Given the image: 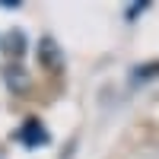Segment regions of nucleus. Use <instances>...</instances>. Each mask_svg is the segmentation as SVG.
<instances>
[{"label": "nucleus", "instance_id": "f257e3e1", "mask_svg": "<svg viewBox=\"0 0 159 159\" xmlns=\"http://www.w3.org/2000/svg\"><path fill=\"white\" fill-rule=\"evenodd\" d=\"M38 64H42L45 70H51V73L64 67V54H61L54 38H42V42H38Z\"/></svg>", "mask_w": 159, "mask_h": 159}, {"label": "nucleus", "instance_id": "7ed1b4c3", "mask_svg": "<svg viewBox=\"0 0 159 159\" xmlns=\"http://www.w3.org/2000/svg\"><path fill=\"white\" fill-rule=\"evenodd\" d=\"M7 86L16 89V92H25V89H29V73L19 67V61H16V67H7Z\"/></svg>", "mask_w": 159, "mask_h": 159}, {"label": "nucleus", "instance_id": "39448f33", "mask_svg": "<svg viewBox=\"0 0 159 159\" xmlns=\"http://www.w3.org/2000/svg\"><path fill=\"white\" fill-rule=\"evenodd\" d=\"M153 73H159V64H150V67H140V70H134V76L140 80V83H147V76H153Z\"/></svg>", "mask_w": 159, "mask_h": 159}, {"label": "nucleus", "instance_id": "20e7f679", "mask_svg": "<svg viewBox=\"0 0 159 159\" xmlns=\"http://www.w3.org/2000/svg\"><path fill=\"white\" fill-rule=\"evenodd\" d=\"M3 48H7V54H10V57H16V61H19V57H22V51H25V35H22L19 29H13V32L3 38Z\"/></svg>", "mask_w": 159, "mask_h": 159}, {"label": "nucleus", "instance_id": "f03ea898", "mask_svg": "<svg viewBox=\"0 0 159 159\" xmlns=\"http://www.w3.org/2000/svg\"><path fill=\"white\" fill-rule=\"evenodd\" d=\"M19 140L25 143V147H45V143H48V130H45L42 121L29 118V121L22 124V130H19Z\"/></svg>", "mask_w": 159, "mask_h": 159}]
</instances>
